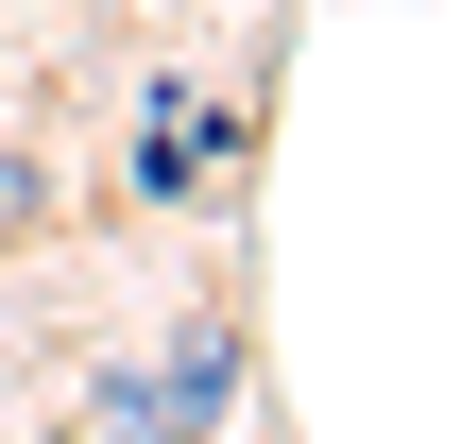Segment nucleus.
<instances>
[{"mask_svg": "<svg viewBox=\"0 0 461 444\" xmlns=\"http://www.w3.org/2000/svg\"><path fill=\"white\" fill-rule=\"evenodd\" d=\"M154 411H171V444H222L257 411V325H240V308H188L171 359H154Z\"/></svg>", "mask_w": 461, "mask_h": 444, "instance_id": "obj_1", "label": "nucleus"}, {"mask_svg": "<svg viewBox=\"0 0 461 444\" xmlns=\"http://www.w3.org/2000/svg\"><path fill=\"white\" fill-rule=\"evenodd\" d=\"M120 188H137V205L222 188V171H205V86H137V120H120Z\"/></svg>", "mask_w": 461, "mask_h": 444, "instance_id": "obj_2", "label": "nucleus"}, {"mask_svg": "<svg viewBox=\"0 0 461 444\" xmlns=\"http://www.w3.org/2000/svg\"><path fill=\"white\" fill-rule=\"evenodd\" d=\"M86 444H171V411H154V359H103V376H86Z\"/></svg>", "mask_w": 461, "mask_h": 444, "instance_id": "obj_3", "label": "nucleus"}, {"mask_svg": "<svg viewBox=\"0 0 461 444\" xmlns=\"http://www.w3.org/2000/svg\"><path fill=\"white\" fill-rule=\"evenodd\" d=\"M34 205H51V171H34V154H0V240H17Z\"/></svg>", "mask_w": 461, "mask_h": 444, "instance_id": "obj_4", "label": "nucleus"}]
</instances>
